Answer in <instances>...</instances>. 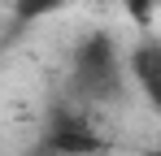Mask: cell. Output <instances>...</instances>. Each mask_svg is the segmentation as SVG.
<instances>
[{
	"label": "cell",
	"instance_id": "1",
	"mask_svg": "<svg viewBox=\"0 0 161 156\" xmlns=\"http://www.w3.org/2000/svg\"><path fill=\"white\" fill-rule=\"evenodd\" d=\"M74 87L87 100H113L122 91V61H118V48L105 35L87 39L74 52Z\"/></svg>",
	"mask_w": 161,
	"mask_h": 156
},
{
	"label": "cell",
	"instance_id": "2",
	"mask_svg": "<svg viewBox=\"0 0 161 156\" xmlns=\"http://www.w3.org/2000/svg\"><path fill=\"white\" fill-rule=\"evenodd\" d=\"M131 74L139 82V91L153 104H161V44H139L131 52Z\"/></svg>",
	"mask_w": 161,
	"mask_h": 156
},
{
	"label": "cell",
	"instance_id": "3",
	"mask_svg": "<svg viewBox=\"0 0 161 156\" xmlns=\"http://www.w3.org/2000/svg\"><path fill=\"white\" fill-rule=\"evenodd\" d=\"M65 0H13V9H18V18H44V13H53L61 9Z\"/></svg>",
	"mask_w": 161,
	"mask_h": 156
}]
</instances>
